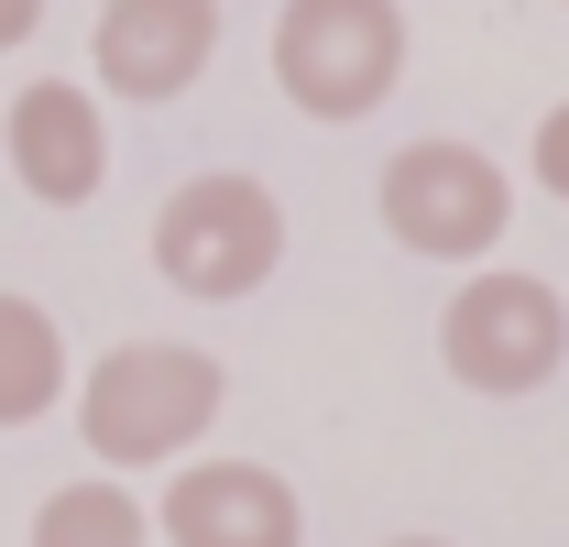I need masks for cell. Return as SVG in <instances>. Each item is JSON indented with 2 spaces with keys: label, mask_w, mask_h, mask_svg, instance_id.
<instances>
[{
  "label": "cell",
  "mask_w": 569,
  "mask_h": 547,
  "mask_svg": "<svg viewBox=\"0 0 569 547\" xmlns=\"http://www.w3.org/2000/svg\"><path fill=\"white\" fill-rule=\"evenodd\" d=\"M164 547H296L307 515H296V481L263 471V460H187L164 481Z\"/></svg>",
  "instance_id": "7"
},
{
  "label": "cell",
  "mask_w": 569,
  "mask_h": 547,
  "mask_svg": "<svg viewBox=\"0 0 569 547\" xmlns=\"http://www.w3.org/2000/svg\"><path fill=\"white\" fill-rule=\"evenodd\" d=\"M515 219V187L482 142H406L383 165V230L427 263H482Z\"/></svg>",
  "instance_id": "5"
},
{
  "label": "cell",
  "mask_w": 569,
  "mask_h": 547,
  "mask_svg": "<svg viewBox=\"0 0 569 547\" xmlns=\"http://www.w3.org/2000/svg\"><path fill=\"white\" fill-rule=\"evenodd\" d=\"M395 547H449V537H395Z\"/></svg>",
  "instance_id": "13"
},
{
  "label": "cell",
  "mask_w": 569,
  "mask_h": 547,
  "mask_svg": "<svg viewBox=\"0 0 569 547\" xmlns=\"http://www.w3.org/2000/svg\"><path fill=\"white\" fill-rule=\"evenodd\" d=\"M438 361L471 384V395H537L569 361V307L559 285L537 274H471L438 318Z\"/></svg>",
  "instance_id": "4"
},
{
  "label": "cell",
  "mask_w": 569,
  "mask_h": 547,
  "mask_svg": "<svg viewBox=\"0 0 569 547\" xmlns=\"http://www.w3.org/2000/svg\"><path fill=\"white\" fill-rule=\"evenodd\" d=\"M0 153H11V176H22L44 208H88L99 176H110V121H99L88 88L33 77V88L11 99V121H0Z\"/></svg>",
  "instance_id": "8"
},
{
  "label": "cell",
  "mask_w": 569,
  "mask_h": 547,
  "mask_svg": "<svg viewBox=\"0 0 569 547\" xmlns=\"http://www.w3.org/2000/svg\"><path fill=\"white\" fill-rule=\"evenodd\" d=\"M33 547H153V515H142L121 481H67V493H44Z\"/></svg>",
  "instance_id": "10"
},
{
  "label": "cell",
  "mask_w": 569,
  "mask_h": 547,
  "mask_svg": "<svg viewBox=\"0 0 569 547\" xmlns=\"http://www.w3.org/2000/svg\"><path fill=\"white\" fill-rule=\"evenodd\" d=\"M274 263H284V208L252 176H187L153 208V274L198 307H241Z\"/></svg>",
  "instance_id": "3"
},
{
  "label": "cell",
  "mask_w": 569,
  "mask_h": 547,
  "mask_svg": "<svg viewBox=\"0 0 569 547\" xmlns=\"http://www.w3.org/2000/svg\"><path fill=\"white\" fill-rule=\"evenodd\" d=\"M406 77L395 0H284L274 11V88L307 121H372Z\"/></svg>",
  "instance_id": "2"
},
{
  "label": "cell",
  "mask_w": 569,
  "mask_h": 547,
  "mask_svg": "<svg viewBox=\"0 0 569 547\" xmlns=\"http://www.w3.org/2000/svg\"><path fill=\"white\" fill-rule=\"evenodd\" d=\"M219 56V0H110L99 11V33H88V67L110 99H142V110H164V99H187Z\"/></svg>",
  "instance_id": "6"
},
{
  "label": "cell",
  "mask_w": 569,
  "mask_h": 547,
  "mask_svg": "<svg viewBox=\"0 0 569 547\" xmlns=\"http://www.w3.org/2000/svg\"><path fill=\"white\" fill-rule=\"evenodd\" d=\"M537 187H548V198H569V99L537 121Z\"/></svg>",
  "instance_id": "11"
},
{
  "label": "cell",
  "mask_w": 569,
  "mask_h": 547,
  "mask_svg": "<svg viewBox=\"0 0 569 547\" xmlns=\"http://www.w3.org/2000/svg\"><path fill=\"white\" fill-rule=\"evenodd\" d=\"M33 22H44V0H0V56H11V44H33Z\"/></svg>",
  "instance_id": "12"
},
{
  "label": "cell",
  "mask_w": 569,
  "mask_h": 547,
  "mask_svg": "<svg viewBox=\"0 0 569 547\" xmlns=\"http://www.w3.org/2000/svg\"><path fill=\"white\" fill-rule=\"evenodd\" d=\"M67 395V340L33 296H0V427H33V416Z\"/></svg>",
  "instance_id": "9"
},
{
  "label": "cell",
  "mask_w": 569,
  "mask_h": 547,
  "mask_svg": "<svg viewBox=\"0 0 569 547\" xmlns=\"http://www.w3.org/2000/svg\"><path fill=\"white\" fill-rule=\"evenodd\" d=\"M219 406H230V372H219L209 350L121 340L110 361H88V384H77V438L110 471H153V460H187Z\"/></svg>",
  "instance_id": "1"
}]
</instances>
